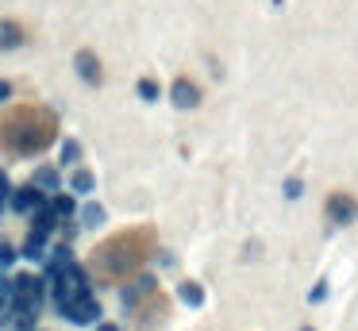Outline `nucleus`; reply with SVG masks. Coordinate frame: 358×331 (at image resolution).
Instances as JSON below:
<instances>
[{"mask_svg":"<svg viewBox=\"0 0 358 331\" xmlns=\"http://www.w3.org/2000/svg\"><path fill=\"white\" fill-rule=\"evenodd\" d=\"M155 251V231L150 227H131L108 235L93 254H89V277L96 281H124L143 269V262Z\"/></svg>","mask_w":358,"mask_h":331,"instance_id":"1","label":"nucleus"},{"mask_svg":"<svg viewBox=\"0 0 358 331\" xmlns=\"http://www.w3.org/2000/svg\"><path fill=\"white\" fill-rule=\"evenodd\" d=\"M58 139V120L43 104H16L0 115V150L16 154H39Z\"/></svg>","mask_w":358,"mask_h":331,"instance_id":"2","label":"nucleus"},{"mask_svg":"<svg viewBox=\"0 0 358 331\" xmlns=\"http://www.w3.org/2000/svg\"><path fill=\"white\" fill-rule=\"evenodd\" d=\"M50 277H55V300H58V308L70 304V300H78V297H85V293H89V274H81L78 266L50 269Z\"/></svg>","mask_w":358,"mask_h":331,"instance_id":"3","label":"nucleus"},{"mask_svg":"<svg viewBox=\"0 0 358 331\" xmlns=\"http://www.w3.org/2000/svg\"><path fill=\"white\" fill-rule=\"evenodd\" d=\"M58 312H62L70 323H93L96 316H101V304H96V300L85 293V297H78V300H70V304H62Z\"/></svg>","mask_w":358,"mask_h":331,"instance_id":"4","label":"nucleus"},{"mask_svg":"<svg viewBox=\"0 0 358 331\" xmlns=\"http://www.w3.org/2000/svg\"><path fill=\"white\" fill-rule=\"evenodd\" d=\"M43 204V192L35 189V185H27V189H20L16 197H12V208L16 212H31V208H39Z\"/></svg>","mask_w":358,"mask_h":331,"instance_id":"5","label":"nucleus"},{"mask_svg":"<svg viewBox=\"0 0 358 331\" xmlns=\"http://www.w3.org/2000/svg\"><path fill=\"white\" fill-rule=\"evenodd\" d=\"M78 73L85 77V81H96V77H101V66H96L93 54H78Z\"/></svg>","mask_w":358,"mask_h":331,"instance_id":"6","label":"nucleus"},{"mask_svg":"<svg viewBox=\"0 0 358 331\" xmlns=\"http://www.w3.org/2000/svg\"><path fill=\"white\" fill-rule=\"evenodd\" d=\"M20 43H24L20 23H0V46H20Z\"/></svg>","mask_w":358,"mask_h":331,"instance_id":"7","label":"nucleus"},{"mask_svg":"<svg viewBox=\"0 0 358 331\" xmlns=\"http://www.w3.org/2000/svg\"><path fill=\"white\" fill-rule=\"evenodd\" d=\"M31 185H35V189H39V192H43V189H58V169H50V166H43V169H39V174H35V177H31Z\"/></svg>","mask_w":358,"mask_h":331,"instance_id":"8","label":"nucleus"},{"mask_svg":"<svg viewBox=\"0 0 358 331\" xmlns=\"http://www.w3.org/2000/svg\"><path fill=\"white\" fill-rule=\"evenodd\" d=\"M50 212H55L58 220H70V216L78 212V208H73V197H58V200H55V208H50Z\"/></svg>","mask_w":358,"mask_h":331,"instance_id":"9","label":"nucleus"},{"mask_svg":"<svg viewBox=\"0 0 358 331\" xmlns=\"http://www.w3.org/2000/svg\"><path fill=\"white\" fill-rule=\"evenodd\" d=\"M70 185H73V192H89V189H93V177H89L85 169H78V174L70 177Z\"/></svg>","mask_w":358,"mask_h":331,"instance_id":"10","label":"nucleus"},{"mask_svg":"<svg viewBox=\"0 0 358 331\" xmlns=\"http://www.w3.org/2000/svg\"><path fill=\"white\" fill-rule=\"evenodd\" d=\"M81 158V143L78 139H66L62 143V162H78Z\"/></svg>","mask_w":358,"mask_h":331,"instance_id":"11","label":"nucleus"},{"mask_svg":"<svg viewBox=\"0 0 358 331\" xmlns=\"http://www.w3.org/2000/svg\"><path fill=\"white\" fill-rule=\"evenodd\" d=\"M101 220H104V208L101 204H89L85 208V223H101Z\"/></svg>","mask_w":358,"mask_h":331,"instance_id":"12","label":"nucleus"},{"mask_svg":"<svg viewBox=\"0 0 358 331\" xmlns=\"http://www.w3.org/2000/svg\"><path fill=\"white\" fill-rule=\"evenodd\" d=\"M178 104H193V92H189V85H178Z\"/></svg>","mask_w":358,"mask_h":331,"instance_id":"13","label":"nucleus"},{"mask_svg":"<svg viewBox=\"0 0 358 331\" xmlns=\"http://www.w3.org/2000/svg\"><path fill=\"white\" fill-rule=\"evenodd\" d=\"M12 258H16V251L8 243H0V262H12Z\"/></svg>","mask_w":358,"mask_h":331,"instance_id":"14","label":"nucleus"},{"mask_svg":"<svg viewBox=\"0 0 358 331\" xmlns=\"http://www.w3.org/2000/svg\"><path fill=\"white\" fill-rule=\"evenodd\" d=\"M0 97H8V85H4V81H0Z\"/></svg>","mask_w":358,"mask_h":331,"instance_id":"15","label":"nucleus"}]
</instances>
